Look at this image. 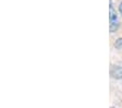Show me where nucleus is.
<instances>
[{
	"label": "nucleus",
	"instance_id": "f257e3e1",
	"mask_svg": "<svg viewBox=\"0 0 122 108\" xmlns=\"http://www.w3.org/2000/svg\"><path fill=\"white\" fill-rule=\"evenodd\" d=\"M118 25H119V20H118L117 12L114 10V8L110 5V32H114L117 30Z\"/></svg>",
	"mask_w": 122,
	"mask_h": 108
},
{
	"label": "nucleus",
	"instance_id": "f03ea898",
	"mask_svg": "<svg viewBox=\"0 0 122 108\" xmlns=\"http://www.w3.org/2000/svg\"><path fill=\"white\" fill-rule=\"evenodd\" d=\"M114 47L118 48V49H122V37L116 41V43H114Z\"/></svg>",
	"mask_w": 122,
	"mask_h": 108
},
{
	"label": "nucleus",
	"instance_id": "7ed1b4c3",
	"mask_svg": "<svg viewBox=\"0 0 122 108\" xmlns=\"http://www.w3.org/2000/svg\"><path fill=\"white\" fill-rule=\"evenodd\" d=\"M119 10H120V13L122 14V2L120 3V5H119Z\"/></svg>",
	"mask_w": 122,
	"mask_h": 108
}]
</instances>
